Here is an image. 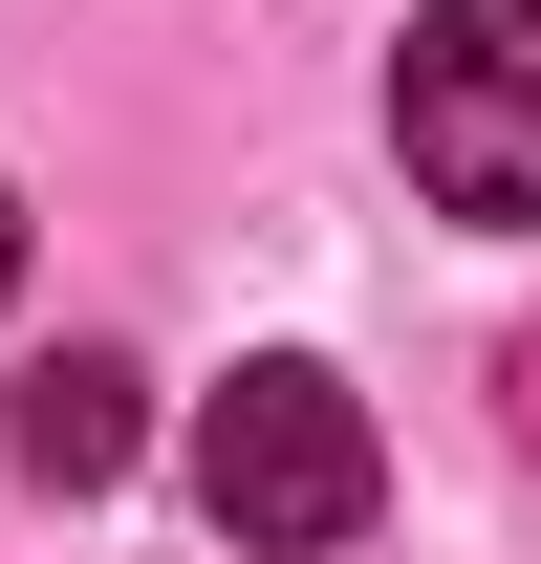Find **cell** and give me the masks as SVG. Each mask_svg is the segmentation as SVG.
<instances>
[{"instance_id": "cell-3", "label": "cell", "mask_w": 541, "mask_h": 564, "mask_svg": "<svg viewBox=\"0 0 541 564\" xmlns=\"http://www.w3.org/2000/svg\"><path fill=\"white\" fill-rule=\"evenodd\" d=\"M0 456H22L44 499H109V478H131V369H109V348H44L22 413H0Z\"/></svg>"}, {"instance_id": "cell-1", "label": "cell", "mask_w": 541, "mask_h": 564, "mask_svg": "<svg viewBox=\"0 0 541 564\" xmlns=\"http://www.w3.org/2000/svg\"><path fill=\"white\" fill-rule=\"evenodd\" d=\"M196 499H217V543H261V564H325V543H368V499H390V456H368V391L346 369H239L196 413Z\"/></svg>"}, {"instance_id": "cell-4", "label": "cell", "mask_w": 541, "mask_h": 564, "mask_svg": "<svg viewBox=\"0 0 541 564\" xmlns=\"http://www.w3.org/2000/svg\"><path fill=\"white\" fill-rule=\"evenodd\" d=\"M498 391H520V434H541V326H520V348H498Z\"/></svg>"}, {"instance_id": "cell-5", "label": "cell", "mask_w": 541, "mask_h": 564, "mask_svg": "<svg viewBox=\"0 0 541 564\" xmlns=\"http://www.w3.org/2000/svg\"><path fill=\"white\" fill-rule=\"evenodd\" d=\"M0 282H22V196H0Z\"/></svg>"}, {"instance_id": "cell-2", "label": "cell", "mask_w": 541, "mask_h": 564, "mask_svg": "<svg viewBox=\"0 0 541 564\" xmlns=\"http://www.w3.org/2000/svg\"><path fill=\"white\" fill-rule=\"evenodd\" d=\"M390 131H411V196L541 217V0H433L390 66Z\"/></svg>"}]
</instances>
